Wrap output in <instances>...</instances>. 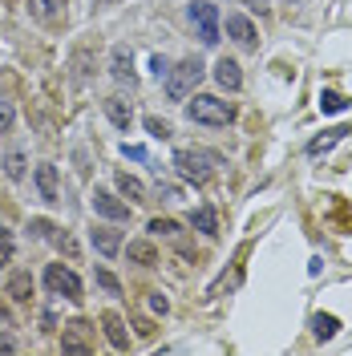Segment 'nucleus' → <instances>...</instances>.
I'll return each instance as SVG.
<instances>
[{
	"instance_id": "f257e3e1",
	"label": "nucleus",
	"mask_w": 352,
	"mask_h": 356,
	"mask_svg": "<svg viewBox=\"0 0 352 356\" xmlns=\"http://www.w3.org/2000/svg\"><path fill=\"white\" fill-rule=\"evenodd\" d=\"M219 162L223 158L215 154V150H207V146H182V150L175 154V170L186 178V182L198 186V182H207V178L219 170Z\"/></svg>"
},
{
	"instance_id": "f03ea898",
	"label": "nucleus",
	"mask_w": 352,
	"mask_h": 356,
	"mask_svg": "<svg viewBox=\"0 0 352 356\" xmlns=\"http://www.w3.org/2000/svg\"><path fill=\"white\" fill-rule=\"evenodd\" d=\"M198 81H202V61H195V57H186L175 69H166V93H170V102H186Z\"/></svg>"
},
{
	"instance_id": "7ed1b4c3",
	"label": "nucleus",
	"mask_w": 352,
	"mask_h": 356,
	"mask_svg": "<svg viewBox=\"0 0 352 356\" xmlns=\"http://www.w3.org/2000/svg\"><path fill=\"white\" fill-rule=\"evenodd\" d=\"M186 118H191V122H202V126H227V122L235 118V106L211 97V93H202V97H195V102L186 106Z\"/></svg>"
},
{
	"instance_id": "20e7f679",
	"label": "nucleus",
	"mask_w": 352,
	"mask_h": 356,
	"mask_svg": "<svg viewBox=\"0 0 352 356\" xmlns=\"http://www.w3.org/2000/svg\"><path fill=\"white\" fill-rule=\"evenodd\" d=\"M45 288L53 291V296H65V300H81V280L69 271V267H61V264H49L45 267Z\"/></svg>"
},
{
	"instance_id": "39448f33",
	"label": "nucleus",
	"mask_w": 352,
	"mask_h": 356,
	"mask_svg": "<svg viewBox=\"0 0 352 356\" xmlns=\"http://www.w3.org/2000/svg\"><path fill=\"white\" fill-rule=\"evenodd\" d=\"M191 21L198 24L202 44L219 41V13H215V4H211V0H195V4H191Z\"/></svg>"
},
{
	"instance_id": "423d86ee",
	"label": "nucleus",
	"mask_w": 352,
	"mask_h": 356,
	"mask_svg": "<svg viewBox=\"0 0 352 356\" xmlns=\"http://www.w3.org/2000/svg\"><path fill=\"white\" fill-rule=\"evenodd\" d=\"M89 207H93V215H102V219H113V222L130 219V207H126L122 199H113L110 191H102V186L89 195Z\"/></svg>"
},
{
	"instance_id": "0eeeda50",
	"label": "nucleus",
	"mask_w": 352,
	"mask_h": 356,
	"mask_svg": "<svg viewBox=\"0 0 352 356\" xmlns=\"http://www.w3.org/2000/svg\"><path fill=\"white\" fill-rule=\"evenodd\" d=\"M61 348H65V353H81V356L93 348V344H89V324H86V320H73V324H65Z\"/></svg>"
},
{
	"instance_id": "6e6552de",
	"label": "nucleus",
	"mask_w": 352,
	"mask_h": 356,
	"mask_svg": "<svg viewBox=\"0 0 352 356\" xmlns=\"http://www.w3.org/2000/svg\"><path fill=\"white\" fill-rule=\"evenodd\" d=\"M110 73H113V81H122V86H134V81H138V77H134V57H130V49H126V44H118V49H113Z\"/></svg>"
},
{
	"instance_id": "1a4fd4ad",
	"label": "nucleus",
	"mask_w": 352,
	"mask_h": 356,
	"mask_svg": "<svg viewBox=\"0 0 352 356\" xmlns=\"http://www.w3.org/2000/svg\"><path fill=\"white\" fill-rule=\"evenodd\" d=\"M215 81H219L223 89H231V93H235V89L243 86V73H239V65H235L231 57H219V61H215Z\"/></svg>"
},
{
	"instance_id": "9d476101",
	"label": "nucleus",
	"mask_w": 352,
	"mask_h": 356,
	"mask_svg": "<svg viewBox=\"0 0 352 356\" xmlns=\"http://www.w3.org/2000/svg\"><path fill=\"white\" fill-rule=\"evenodd\" d=\"M227 33H231V41H239L243 49H255V24L247 21V17H227Z\"/></svg>"
},
{
	"instance_id": "9b49d317",
	"label": "nucleus",
	"mask_w": 352,
	"mask_h": 356,
	"mask_svg": "<svg viewBox=\"0 0 352 356\" xmlns=\"http://www.w3.org/2000/svg\"><path fill=\"white\" fill-rule=\"evenodd\" d=\"M106 113H110V122L118 126V130H130V102L126 97H106Z\"/></svg>"
},
{
	"instance_id": "f8f14e48",
	"label": "nucleus",
	"mask_w": 352,
	"mask_h": 356,
	"mask_svg": "<svg viewBox=\"0 0 352 356\" xmlns=\"http://www.w3.org/2000/svg\"><path fill=\"white\" fill-rule=\"evenodd\" d=\"M93 247H97L102 255H118V251H122V235L110 231V227H97V231H93Z\"/></svg>"
},
{
	"instance_id": "ddd939ff",
	"label": "nucleus",
	"mask_w": 352,
	"mask_h": 356,
	"mask_svg": "<svg viewBox=\"0 0 352 356\" xmlns=\"http://www.w3.org/2000/svg\"><path fill=\"white\" fill-rule=\"evenodd\" d=\"M37 186H41L45 202H57V170L53 166H37Z\"/></svg>"
},
{
	"instance_id": "4468645a",
	"label": "nucleus",
	"mask_w": 352,
	"mask_h": 356,
	"mask_svg": "<svg viewBox=\"0 0 352 356\" xmlns=\"http://www.w3.org/2000/svg\"><path fill=\"white\" fill-rule=\"evenodd\" d=\"M61 8H65V0H29V13H33L37 21H53Z\"/></svg>"
},
{
	"instance_id": "2eb2a0df",
	"label": "nucleus",
	"mask_w": 352,
	"mask_h": 356,
	"mask_svg": "<svg viewBox=\"0 0 352 356\" xmlns=\"http://www.w3.org/2000/svg\"><path fill=\"white\" fill-rule=\"evenodd\" d=\"M344 134H349V130H324V134H320V138H312L308 154H312V158H320V154H324V150H332V146H336V142H340Z\"/></svg>"
},
{
	"instance_id": "dca6fc26",
	"label": "nucleus",
	"mask_w": 352,
	"mask_h": 356,
	"mask_svg": "<svg viewBox=\"0 0 352 356\" xmlns=\"http://www.w3.org/2000/svg\"><path fill=\"white\" fill-rule=\"evenodd\" d=\"M349 106L352 102L344 97V93H336V89H324V93H320V110L324 113H344Z\"/></svg>"
},
{
	"instance_id": "f3484780",
	"label": "nucleus",
	"mask_w": 352,
	"mask_h": 356,
	"mask_svg": "<svg viewBox=\"0 0 352 356\" xmlns=\"http://www.w3.org/2000/svg\"><path fill=\"white\" fill-rule=\"evenodd\" d=\"M8 296H13V300H29V296H33V280H29L24 271H17V275L8 280Z\"/></svg>"
},
{
	"instance_id": "a211bd4d",
	"label": "nucleus",
	"mask_w": 352,
	"mask_h": 356,
	"mask_svg": "<svg viewBox=\"0 0 352 356\" xmlns=\"http://www.w3.org/2000/svg\"><path fill=\"white\" fill-rule=\"evenodd\" d=\"M312 324H316V336H320V340H332V336L340 332V320H336V316H324V312H320Z\"/></svg>"
},
{
	"instance_id": "6ab92c4d",
	"label": "nucleus",
	"mask_w": 352,
	"mask_h": 356,
	"mask_svg": "<svg viewBox=\"0 0 352 356\" xmlns=\"http://www.w3.org/2000/svg\"><path fill=\"white\" fill-rule=\"evenodd\" d=\"M130 259H138V264H154L158 259V251H154V243H146V239H138V243H130Z\"/></svg>"
},
{
	"instance_id": "aec40b11",
	"label": "nucleus",
	"mask_w": 352,
	"mask_h": 356,
	"mask_svg": "<svg viewBox=\"0 0 352 356\" xmlns=\"http://www.w3.org/2000/svg\"><path fill=\"white\" fill-rule=\"evenodd\" d=\"M106 336H110L113 348H126V344H130L126 332H122V320H118V316H106Z\"/></svg>"
},
{
	"instance_id": "412c9836",
	"label": "nucleus",
	"mask_w": 352,
	"mask_h": 356,
	"mask_svg": "<svg viewBox=\"0 0 352 356\" xmlns=\"http://www.w3.org/2000/svg\"><path fill=\"white\" fill-rule=\"evenodd\" d=\"M191 222H195L202 235H215V211H207V207H198L195 215H191Z\"/></svg>"
},
{
	"instance_id": "4be33fe9",
	"label": "nucleus",
	"mask_w": 352,
	"mask_h": 356,
	"mask_svg": "<svg viewBox=\"0 0 352 356\" xmlns=\"http://www.w3.org/2000/svg\"><path fill=\"white\" fill-rule=\"evenodd\" d=\"M118 191H122L126 199H142V195H146V191H142V182L130 178V175H118Z\"/></svg>"
},
{
	"instance_id": "5701e85b",
	"label": "nucleus",
	"mask_w": 352,
	"mask_h": 356,
	"mask_svg": "<svg viewBox=\"0 0 352 356\" xmlns=\"http://www.w3.org/2000/svg\"><path fill=\"white\" fill-rule=\"evenodd\" d=\"M13 251H17V239H13V231H4V227H0V267L13 264Z\"/></svg>"
},
{
	"instance_id": "b1692460",
	"label": "nucleus",
	"mask_w": 352,
	"mask_h": 356,
	"mask_svg": "<svg viewBox=\"0 0 352 356\" xmlns=\"http://www.w3.org/2000/svg\"><path fill=\"white\" fill-rule=\"evenodd\" d=\"M4 175H8V178H21L24 175V154H21V150H13V154L4 158Z\"/></svg>"
},
{
	"instance_id": "393cba45",
	"label": "nucleus",
	"mask_w": 352,
	"mask_h": 356,
	"mask_svg": "<svg viewBox=\"0 0 352 356\" xmlns=\"http://www.w3.org/2000/svg\"><path fill=\"white\" fill-rule=\"evenodd\" d=\"M29 231H33L37 239H49V235H53V222H49V219H33V222H29Z\"/></svg>"
},
{
	"instance_id": "a878e982",
	"label": "nucleus",
	"mask_w": 352,
	"mask_h": 356,
	"mask_svg": "<svg viewBox=\"0 0 352 356\" xmlns=\"http://www.w3.org/2000/svg\"><path fill=\"white\" fill-rule=\"evenodd\" d=\"M13 118H17V113H13V102H4V97H0V134L13 126Z\"/></svg>"
},
{
	"instance_id": "bb28decb",
	"label": "nucleus",
	"mask_w": 352,
	"mask_h": 356,
	"mask_svg": "<svg viewBox=\"0 0 352 356\" xmlns=\"http://www.w3.org/2000/svg\"><path fill=\"white\" fill-rule=\"evenodd\" d=\"M150 231H154V235H178V222H170V219H154V222H150Z\"/></svg>"
},
{
	"instance_id": "cd10ccee",
	"label": "nucleus",
	"mask_w": 352,
	"mask_h": 356,
	"mask_svg": "<svg viewBox=\"0 0 352 356\" xmlns=\"http://www.w3.org/2000/svg\"><path fill=\"white\" fill-rule=\"evenodd\" d=\"M146 130L154 134V138H170V126H166V122H158V118H146Z\"/></svg>"
},
{
	"instance_id": "c85d7f7f",
	"label": "nucleus",
	"mask_w": 352,
	"mask_h": 356,
	"mask_svg": "<svg viewBox=\"0 0 352 356\" xmlns=\"http://www.w3.org/2000/svg\"><path fill=\"white\" fill-rule=\"evenodd\" d=\"M122 154L134 158V162H146V146H130V142H126V146H122Z\"/></svg>"
},
{
	"instance_id": "c756f323",
	"label": "nucleus",
	"mask_w": 352,
	"mask_h": 356,
	"mask_svg": "<svg viewBox=\"0 0 352 356\" xmlns=\"http://www.w3.org/2000/svg\"><path fill=\"white\" fill-rule=\"evenodd\" d=\"M97 284H102L106 291H113V296H118V280H113L110 271H97Z\"/></svg>"
},
{
	"instance_id": "7c9ffc66",
	"label": "nucleus",
	"mask_w": 352,
	"mask_h": 356,
	"mask_svg": "<svg viewBox=\"0 0 352 356\" xmlns=\"http://www.w3.org/2000/svg\"><path fill=\"white\" fill-rule=\"evenodd\" d=\"M150 69L162 77V73H166V57H158V53H154V57H150Z\"/></svg>"
},
{
	"instance_id": "2f4dec72",
	"label": "nucleus",
	"mask_w": 352,
	"mask_h": 356,
	"mask_svg": "<svg viewBox=\"0 0 352 356\" xmlns=\"http://www.w3.org/2000/svg\"><path fill=\"white\" fill-rule=\"evenodd\" d=\"M150 308H154V312H166L170 304H166V296H150Z\"/></svg>"
},
{
	"instance_id": "473e14b6",
	"label": "nucleus",
	"mask_w": 352,
	"mask_h": 356,
	"mask_svg": "<svg viewBox=\"0 0 352 356\" xmlns=\"http://www.w3.org/2000/svg\"><path fill=\"white\" fill-rule=\"evenodd\" d=\"M13 348H17V340L13 336H0V353H13Z\"/></svg>"
},
{
	"instance_id": "72a5a7b5",
	"label": "nucleus",
	"mask_w": 352,
	"mask_h": 356,
	"mask_svg": "<svg viewBox=\"0 0 352 356\" xmlns=\"http://www.w3.org/2000/svg\"><path fill=\"white\" fill-rule=\"evenodd\" d=\"M284 4H300V0H284Z\"/></svg>"
}]
</instances>
